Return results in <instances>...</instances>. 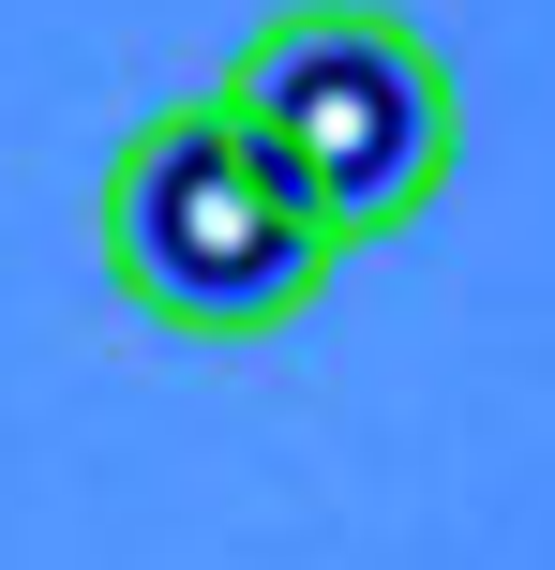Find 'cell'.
<instances>
[{"instance_id": "2", "label": "cell", "mask_w": 555, "mask_h": 570, "mask_svg": "<svg viewBox=\"0 0 555 570\" xmlns=\"http://www.w3.org/2000/svg\"><path fill=\"white\" fill-rule=\"evenodd\" d=\"M226 106L256 120V150L286 166V196L330 240H390L420 196L450 180V60L376 0H316L270 16L226 60Z\"/></svg>"}, {"instance_id": "1", "label": "cell", "mask_w": 555, "mask_h": 570, "mask_svg": "<svg viewBox=\"0 0 555 570\" xmlns=\"http://www.w3.org/2000/svg\"><path fill=\"white\" fill-rule=\"evenodd\" d=\"M346 240L286 196V166L256 150V120L226 90H180L120 136L106 166V285L180 345H256L330 285Z\"/></svg>"}]
</instances>
